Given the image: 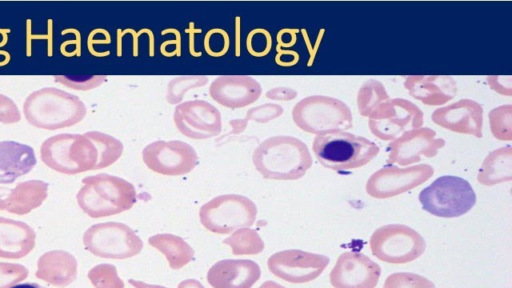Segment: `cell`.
<instances>
[{
  "mask_svg": "<svg viewBox=\"0 0 512 288\" xmlns=\"http://www.w3.org/2000/svg\"><path fill=\"white\" fill-rule=\"evenodd\" d=\"M372 254L390 264H404L419 258L425 251L424 238L403 224H387L377 228L369 241Z\"/></svg>",
  "mask_w": 512,
  "mask_h": 288,
  "instance_id": "obj_9",
  "label": "cell"
},
{
  "mask_svg": "<svg viewBox=\"0 0 512 288\" xmlns=\"http://www.w3.org/2000/svg\"><path fill=\"white\" fill-rule=\"evenodd\" d=\"M28 269L21 264L0 262V288H10L28 277Z\"/></svg>",
  "mask_w": 512,
  "mask_h": 288,
  "instance_id": "obj_38",
  "label": "cell"
},
{
  "mask_svg": "<svg viewBox=\"0 0 512 288\" xmlns=\"http://www.w3.org/2000/svg\"><path fill=\"white\" fill-rule=\"evenodd\" d=\"M36 233L23 221L0 217V258L21 259L35 247Z\"/></svg>",
  "mask_w": 512,
  "mask_h": 288,
  "instance_id": "obj_23",
  "label": "cell"
},
{
  "mask_svg": "<svg viewBox=\"0 0 512 288\" xmlns=\"http://www.w3.org/2000/svg\"><path fill=\"white\" fill-rule=\"evenodd\" d=\"M445 140L436 137V131L429 127H420L404 132L388 145L389 164L397 163L407 166L421 161V156L428 158L437 155L444 147Z\"/></svg>",
  "mask_w": 512,
  "mask_h": 288,
  "instance_id": "obj_17",
  "label": "cell"
},
{
  "mask_svg": "<svg viewBox=\"0 0 512 288\" xmlns=\"http://www.w3.org/2000/svg\"><path fill=\"white\" fill-rule=\"evenodd\" d=\"M10 288H47V287L42 286L37 283L27 282V283L16 284Z\"/></svg>",
  "mask_w": 512,
  "mask_h": 288,
  "instance_id": "obj_49",
  "label": "cell"
},
{
  "mask_svg": "<svg viewBox=\"0 0 512 288\" xmlns=\"http://www.w3.org/2000/svg\"><path fill=\"white\" fill-rule=\"evenodd\" d=\"M204 49L206 53L213 57L225 55L230 46L228 33L220 28L210 29L204 37Z\"/></svg>",
  "mask_w": 512,
  "mask_h": 288,
  "instance_id": "obj_36",
  "label": "cell"
},
{
  "mask_svg": "<svg viewBox=\"0 0 512 288\" xmlns=\"http://www.w3.org/2000/svg\"><path fill=\"white\" fill-rule=\"evenodd\" d=\"M512 179V148L510 145L492 151L484 159L477 180L492 186Z\"/></svg>",
  "mask_w": 512,
  "mask_h": 288,
  "instance_id": "obj_26",
  "label": "cell"
},
{
  "mask_svg": "<svg viewBox=\"0 0 512 288\" xmlns=\"http://www.w3.org/2000/svg\"><path fill=\"white\" fill-rule=\"evenodd\" d=\"M297 92L288 87H275L266 92V97L271 100L289 101L296 98Z\"/></svg>",
  "mask_w": 512,
  "mask_h": 288,
  "instance_id": "obj_42",
  "label": "cell"
},
{
  "mask_svg": "<svg viewBox=\"0 0 512 288\" xmlns=\"http://www.w3.org/2000/svg\"><path fill=\"white\" fill-rule=\"evenodd\" d=\"M297 32L296 29H281L277 33V48H290L295 45L297 41Z\"/></svg>",
  "mask_w": 512,
  "mask_h": 288,
  "instance_id": "obj_43",
  "label": "cell"
},
{
  "mask_svg": "<svg viewBox=\"0 0 512 288\" xmlns=\"http://www.w3.org/2000/svg\"><path fill=\"white\" fill-rule=\"evenodd\" d=\"M177 288H205L198 280L196 279H186L180 282Z\"/></svg>",
  "mask_w": 512,
  "mask_h": 288,
  "instance_id": "obj_47",
  "label": "cell"
},
{
  "mask_svg": "<svg viewBox=\"0 0 512 288\" xmlns=\"http://www.w3.org/2000/svg\"><path fill=\"white\" fill-rule=\"evenodd\" d=\"M282 114L283 108L280 105L274 103H266L260 106L250 108L247 111L246 117L244 119L232 120L230 122V125L232 126V131L229 132L228 134L230 135L241 133L246 128L249 121H255L257 123H267L273 119L278 118Z\"/></svg>",
  "mask_w": 512,
  "mask_h": 288,
  "instance_id": "obj_30",
  "label": "cell"
},
{
  "mask_svg": "<svg viewBox=\"0 0 512 288\" xmlns=\"http://www.w3.org/2000/svg\"><path fill=\"white\" fill-rule=\"evenodd\" d=\"M423 210L442 218L466 214L476 203L471 184L458 176L444 175L435 179L419 193Z\"/></svg>",
  "mask_w": 512,
  "mask_h": 288,
  "instance_id": "obj_7",
  "label": "cell"
},
{
  "mask_svg": "<svg viewBox=\"0 0 512 288\" xmlns=\"http://www.w3.org/2000/svg\"><path fill=\"white\" fill-rule=\"evenodd\" d=\"M432 121L450 131L482 137L483 108L472 99H460L450 105L435 109Z\"/></svg>",
  "mask_w": 512,
  "mask_h": 288,
  "instance_id": "obj_18",
  "label": "cell"
},
{
  "mask_svg": "<svg viewBox=\"0 0 512 288\" xmlns=\"http://www.w3.org/2000/svg\"><path fill=\"white\" fill-rule=\"evenodd\" d=\"M161 53L167 57H171L173 55H181V36L178 33L174 40H168L161 44L160 47Z\"/></svg>",
  "mask_w": 512,
  "mask_h": 288,
  "instance_id": "obj_46",
  "label": "cell"
},
{
  "mask_svg": "<svg viewBox=\"0 0 512 288\" xmlns=\"http://www.w3.org/2000/svg\"><path fill=\"white\" fill-rule=\"evenodd\" d=\"M272 47V38L266 29L257 28L249 32L246 38V48L255 57L266 56Z\"/></svg>",
  "mask_w": 512,
  "mask_h": 288,
  "instance_id": "obj_37",
  "label": "cell"
},
{
  "mask_svg": "<svg viewBox=\"0 0 512 288\" xmlns=\"http://www.w3.org/2000/svg\"><path fill=\"white\" fill-rule=\"evenodd\" d=\"M23 112L32 126L57 130L79 123L87 109L78 96L58 88L44 87L26 98Z\"/></svg>",
  "mask_w": 512,
  "mask_h": 288,
  "instance_id": "obj_2",
  "label": "cell"
},
{
  "mask_svg": "<svg viewBox=\"0 0 512 288\" xmlns=\"http://www.w3.org/2000/svg\"><path fill=\"white\" fill-rule=\"evenodd\" d=\"M256 170L267 179L296 180L312 166L307 145L292 136H273L262 141L252 155Z\"/></svg>",
  "mask_w": 512,
  "mask_h": 288,
  "instance_id": "obj_1",
  "label": "cell"
},
{
  "mask_svg": "<svg viewBox=\"0 0 512 288\" xmlns=\"http://www.w3.org/2000/svg\"><path fill=\"white\" fill-rule=\"evenodd\" d=\"M40 156L47 167L66 175L100 169L98 149L87 132L47 138L41 145Z\"/></svg>",
  "mask_w": 512,
  "mask_h": 288,
  "instance_id": "obj_5",
  "label": "cell"
},
{
  "mask_svg": "<svg viewBox=\"0 0 512 288\" xmlns=\"http://www.w3.org/2000/svg\"><path fill=\"white\" fill-rule=\"evenodd\" d=\"M260 83L246 75H223L217 77L209 87V94L220 105L236 109L257 101L261 95Z\"/></svg>",
  "mask_w": 512,
  "mask_h": 288,
  "instance_id": "obj_19",
  "label": "cell"
},
{
  "mask_svg": "<svg viewBox=\"0 0 512 288\" xmlns=\"http://www.w3.org/2000/svg\"><path fill=\"white\" fill-rule=\"evenodd\" d=\"M54 81L70 89L88 91L106 81L105 75H56Z\"/></svg>",
  "mask_w": 512,
  "mask_h": 288,
  "instance_id": "obj_35",
  "label": "cell"
},
{
  "mask_svg": "<svg viewBox=\"0 0 512 288\" xmlns=\"http://www.w3.org/2000/svg\"><path fill=\"white\" fill-rule=\"evenodd\" d=\"M292 118L301 130L315 135L345 131L353 126L350 108L339 99L323 95L301 99L293 107Z\"/></svg>",
  "mask_w": 512,
  "mask_h": 288,
  "instance_id": "obj_6",
  "label": "cell"
},
{
  "mask_svg": "<svg viewBox=\"0 0 512 288\" xmlns=\"http://www.w3.org/2000/svg\"><path fill=\"white\" fill-rule=\"evenodd\" d=\"M299 54L291 49L277 48V54L275 56V62L283 67L294 66L299 62Z\"/></svg>",
  "mask_w": 512,
  "mask_h": 288,
  "instance_id": "obj_40",
  "label": "cell"
},
{
  "mask_svg": "<svg viewBox=\"0 0 512 288\" xmlns=\"http://www.w3.org/2000/svg\"><path fill=\"white\" fill-rule=\"evenodd\" d=\"M381 275V267L361 252L342 253L330 272L334 288H375Z\"/></svg>",
  "mask_w": 512,
  "mask_h": 288,
  "instance_id": "obj_16",
  "label": "cell"
},
{
  "mask_svg": "<svg viewBox=\"0 0 512 288\" xmlns=\"http://www.w3.org/2000/svg\"><path fill=\"white\" fill-rule=\"evenodd\" d=\"M404 87L410 96L429 106L445 104L457 93L456 81L445 75H410L405 77Z\"/></svg>",
  "mask_w": 512,
  "mask_h": 288,
  "instance_id": "obj_21",
  "label": "cell"
},
{
  "mask_svg": "<svg viewBox=\"0 0 512 288\" xmlns=\"http://www.w3.org/2000/svg\"><path fill=\"white\" fill-rule=\"evenodd\" d=\"M259 265L249 259H224L207 272V281L213 288H252L260 279Z\"/></svg>",
  "mask_w": 512,
  "mask_h": 288,
  "instance_id": "obj_20",
  "label": "cell"
},
{
  "mask_svg": "<svg viewBox=\"0 0 512 288\" xmlns=\"http://www.w3.org/2000/svg\"><path fill=\"white\" fill-rule=\"evenodd\" d=\"M312 149L321 165L337 172L362 167L380 151L375 142L346 131L316 135Z\"/></svg>",
  "mask_w": 512,
  "mask_h": 288,
  "instance_id": "obj_4",
  "label": "cell"
},
{
  "mask_svg": "<svg viewBox=\"0 0 512 288\" xmlns=\"http://www.w3.org/2000/svg\"><path fill=\"white\" fill-rule=\"evenodd\" d=\"M224 244L231 247L234 255H255L264 250V242L260 235L253 229L240 228L223 240Z\"/></svg>",
  "mask_w": 512,
  "mask_h": 288,
  "instance_id": "obj_29",
  "label": "cell"
},
{
  "mask_svg": "<svg viewBox=\"0 0 512 288\" xmlns=\"http://www.w3.org/2000/svg\"><path fill=\"white\" fill-rule=\"evenodd\" d=\"M60 51L67 57L81 55V35L77 32L75 39L63 42L60 46Z\"/></svg>",
  "mask_w": 512,
  "mask_h": 288,
  "instance_id": "obj_44",
  "label": "cell"
},
{
  "mask_svg": "<svg viewBox=\"0 0 512 288\" xmlns=\"http://www.w3.org/2000/svg\"><path fill=\"white\" fill-rule=\"evenodd\" d=\"M422 110L413 102L404 98L389 99L369 117L371 133L377 138L395 140L404 132L423 125Z\"/></svg>",
  "mask_w": 512,
  "mask_h": 288,
  "instance_id": "obj_11",
  "label": "cell"
},
{
  "mask_svg": "<svg viewBox=\"0 0 512 288\" xmlns=\"http://www.w3.org/2000/svg\"><path fill=\"white\" fill-rule=\"evenodd\" d=\"M76 194L81 210L91 218L112 216L129 210L136 202L135 187L107 173L87 176Z\"/></svg>",
  "mask_w": 512,
  "mask_h": 288,
  "instance_id": "obj_3",
  "label": "cell"
},
{
  "mask_svg": "<svg viewBox=\"0 0 512 288\" xmlns=\"http://www.w3.org/2000/svg\"><path fill=\"white\" fill-rule=\"evenodd\" d=\"M145 165L152 171L166 176H180L191 172L198 155L188 143L180 140L154 141L142 151Z\"/></svg>",
  "mask_w": 512,
  "mask_h": 288,
  "instance_id": "obj_13",
  "label": "cell"
},
{
  "mask_svg": "<svg viewBox=\"0 0 512 288\" xmlns=\"http://www.w3.org/2000/svg\"><path fill=\"white\" fill-rule=\"evenodd\" d=\"M208 77L203 75L178 76L167 85L166 100L169 104H179L189 90L202 87L208 83Z\"/></svg>",
  "mask_w": 512,
  "mask_h": 288,
  "instance_id": "obj_31",
  "label": "cell"
},
{
  "mask_svg": "<svg viewBox=\"0 0 512 288\" xmlns=\"http://www.w3.org/2000/svg\"><path fill=\"white\" fill-rule=\"evenodd\" d=\"M383 288H436L435 284L424 276L411 272H396L390 274Z\"/></svg>",
  "mask_w": 512,
  "mask_h": 288,
  "instance_id": "obj_34",
  "label": "cell"
},
{
  "mask_svg": "<svg viewBox=\"0 0 512 288\" xmlns=\"http://www.w3.org/2000/svg\"><path fill=\"white\" fill-rule=\"evenodd\" d=\"M76 258L64 250H51L37 260L35 276L55 287L64 288L77 278Z\"/></svg>",
  "mask_w": 512,
  "mask_h": 288,
  "instance_id": "obj_22",
  "label": "cell"
},
{
  "mask_svg": "<svg viewBox=\"0 0 512 288\" xmlns=\"http://www.w3.org/2000/svg\"><path fill=\"white\" fill-rule=\"evenodd\" d=\"M128 282L135 288H166L164 286L147 284L143 281H137V280H133V279H129Z\"/></svg>",
  "mask_w": 512,
  "mask_h": 288,
  "instance_id": "obj_48",
  "label": "cell"
},
{
  "mask_svg": "<svg viewBox=\"0 0 512 288\" xmlns=\"http://www.w3.org/2000/svg\"><path fill=\"white\" fill-rule=\"evenodd\" d=\"M37 160L32 147L16 141L0 142V184L13 183L29 173Z\"/></svg>",
  "mask_w": 512,
  "mask_h": 288,
  "instance_id": "obj_24",
  "label": "cell"
},
{
  "mask_svg": "<svg viewBox=\"0 0 512 288\" xmlns=\"http://www.w3.org/2000/svg\"><path fill=\"white\" fill-rule=\"evenodd\" d=\"M48 196V183L42 180L20 182L5 196H0V210L25 215L38 208Z\"/></svg>",
  "mask_w": 512,
  "mask_h": 288,
  "instance_id": "obj_25",
  "label": "cell"
},
{
  "mask_svg": "<svg viewBox=\"0 0 512 288\" xmlns=\"http://www.w3.org/2000/svg\"><path fill=\"white\" fill-rule=\"evenodd\" d=\"M390 99L385 86L378 80H366L358 90L357 108L363 117H370L380 105Z\"/></svg>",
  "mask_w": 512,
  "mask_h": 288,
  "instance_id": "obj_28",
  "label": "cell"
},
{
  "mask_svg": "<svg viewBox=\"0 0 512 288\" xmlns=\"http://www.w3.org/2000/svg\"><path fill=\"white\" fill-rule=\"evenodd\" d=\"M257 207L248 197L224 194L205 203L199 210L201 224L217 234L249 228L256 220Z\"/></svg>",
  "mask_w": 512,
  "mask_h": 288,
  "instance_id": "obj_8",
  "label": "cell"
},
{
  "mask_svg": "<svg viewBox=\"0 0 512 288\" xmlns=\"http://www.w3.org/2000/svg\"><path fill=\"white\" fill-rule=\"evenodd\" d=\"M433 174L434 168L429 164H418L406 168L387 165L368 178L366 192L376 199L394 197L420 186Z\"/></svg>",
  "mask_w": 512,
  "mask_h": 288,
  "instance_id": "obj_12",
  "label": "cell"
},
{
  "mask_svg": "<svg viewBox=\"0 0 512 288\" xmlns=\"http://www.w3.org/2000/svg\"><path fill=\"white\" fill-rule=\"evenodd\" d=\"M85 249L95 256L127 259L139 254L143 241L126 224L104 222L90 226L83 235Z\"/></svg>",
  "mask_w": 512,
  "mask_h": 288,
  "instance_id": "obj_10",
  "label": "cell"
},
{
  "mask_svg": "<svg viewBox=\"0 0 512 288\" xmlns=\"http://www.w3.org/2000/svg\"><path fill=\"white\" fill-rule=\"evenodd\" d=\"M111 42L110 34L105 29H94L90 32L87 39L89 52L94 55V45L109 44Z\"/></svg>",
  "mask_w": 512,
  "mask_h": 288,
  "instance_id": "obj_41",
  "label": "cell"
},
{
  "mask_svg": "<svg viewBox=\"0 0 512 288\" xmlns=\"http://www.w3.org/2000/svg\"><path fill=\"white\" fill-rule=\"evenodd\" d=\"M487 82L494 91L511 95V77L504 82V80H500V76H489Z\"/></svg>",
  "mask_w": 512,
  "mask_h": 288,
  "instance_id": "obj_45",
  "label": "cell"
},
{
  "mask_svg": "<svg viewBox=\"0 0 512 288\" xmlns=\"http://www.w3.org/2000/svg\"><path fill=\"white\" fill-rule=\"evenodd\" d=\"M21 120V113L15 102L0 93V123L14 124Z\"/></svg>",
  "mask_w": 512,
  "mask_h": 288,
  "instance_id": "obj_39",
  "label": "cell"
},
{
  "mask_svg": "<svg viewBox=\"0 0 512 288\" xmlns=\"http://www.w3.org/2000/svg\"><path fill=\"white\" fill-rule=\"evenodd\" d=\"M148 243L168 260L170 268L177 270L194 259L193 248L181 237L163 233L151 236Z\"/></svg>",
  "mask_w": 512,
  "mask_h": 288,
  "instance_id": "obj_27",
  "label": "cell"
},
{
  "mask_svg": "<svg viewBox=\"0 0 512 288\" xmlns=\"http://www.w3.org/2000/svg\"><path fill=\"white\" fill-rule=\"evenodd\" d=\"M259 288H286V287L280 285L277 282L268 280V281H265Z\"/></svg>",
  "mask_w": 512,
  "mask_h": 288,
  "instance_id": "obj_50",
  "label": "cell"
},
{
  "mask_svg": "<svg viewBox=\"0 0 512 288\" xmlns=\"http://www.w3.org/2000/svg\"><path fill=\"white\" fill-rule=\"evenodd\" d=\"M87 276L95 288H124V282L118 276L116 267L109 263L94 266Z\"/></svg>",
  "mask_w": 512,
  "mask_h": 288,
  "instance_id": "obj_33",
  "label": "cell"
},
{
  "mask_svg": "<svg viewBox=\"0 0 512 288\" xmlns=\"http://www.w3.org/2000/svg\"><path fill=\"white\" fill-rule=\"evenodd\" d=\"M490 129L493 136L499 140L512 139V106L502 105L492 109L489 114Z\"/></svg>",
  "mask_w": 512,
  "mask_h": 288,
  "instance_id": "obj_32",
  "label": "cell"
},
{
  "mask_svg": "<svg viewBox=\"0 0 512 288\" xmlns=\"http://www.w3.org/2000/svg\"><path fill=\"white\" fill-rule=\"evenodd\" d=\"M173 119L177 130L191 139H209L222 130L219 110L204 100H189L178 104Z\"/></svg>",
  "mask_w": 512,
  "mask_h": 288,
  "instance_id": "obj_15",
  "label": "cell"
},
{
  "mask_svg": "<svg viewBox=\"0 0 512 288\" xmlns=\"http://www.w3.org/2000/svg\"><path fill=\"white\" fill-rule=\"evenodd\" d=\"M330 262L325 255L299 249L272 254L267 260L270 272L290 283H307L319 277Z\"/></svg>",
  "mask_w": 512,
  "mask_h": 288,
  "instance_id": "obj_14",
  "label": "cell"
}]
</instances>
